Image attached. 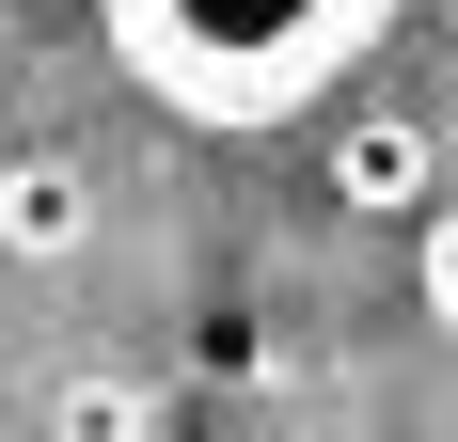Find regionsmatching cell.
<instances>
[{
    "label": "cell",
    "instance_id": "6da1fadb",
    "mask_svg": "<svg viewBox=\"0 0 458 442\" xmlns=\"http://www.w3.org/2000/svg\"><path fill=\"white\" fill-rule=\"evenodd\" d=\"M111 16H127V64L158 95L253 127V111H301L395 0H111Z\"/></svg>",
    "mask_w": 458,
    "mask_h": 442
},
{
    "label": "cell",
    "instance_id": "7a4b0ae2",
    "mask_svg": "<svg viewBox=\"0 0 458 442\" xmlns=\"http://www.w3.org/2000/svg\"><path fill=\"white\" fill-rule=\"evenodd\" d=\"M427 190H443V127H411V111H348L332 127V206L348 221H411Z\"/></svg>",
    "mask_w": 458,
    "mask_h": 442
},
{
    "label": "cell",
    "instance_id": "3957f363",
    "mask_svg": "<svg viewBox=\"0 0 458 442\" xmlns=\"http://www.w3.org/2000/svg\"><path fill=\"white\" fill-rule=\"evenodd\" d=\"M80 237H95L80 158H0V268H64Z\"/></svg>",
    "mask_w": 458,
    "mask_h": 442
},
{
    "label": "cell",
    "instance_id": "277c9868",
    "mask_svg": "<svg viewBox=\"0 0 458 442\" xmlns=\"http://www.w3.org/2000/svg\"><path fill=\"white\" fill-rule=\"evenodd\" d=\"M411 221H427V253H411V268H427V316H443V332H458V206H443V190H427Z\"/></svg>",
    "mask_w": 458,
    "mask_h": 442
}]
</instances>
